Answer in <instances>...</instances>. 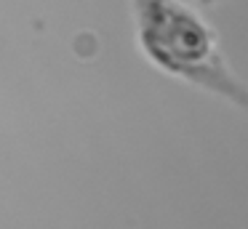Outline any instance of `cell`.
I'll return each mask as SVG.
<instances>
[{"instance_id":"6da1fadb","label":"cell","mask_w":248,"mask_h":229,"mask_svg":"<svg viewBox=\"0 0 248 229\" xmlns=\"http://www.w3.org/2000/svg\"><path fill=\"white\" fill-rule=\"evenodd\" d=\"M139 48L157 69L248 112V85L230 69L214 30L182 0H131Z\"/></svg>"},{"instance_id":"7a4b0ae2","label":"cell","mask_w":248,"mask_h":229,"mask_svg":"<svg viewBox=\"0 0 248 229\" xmlns=\"http://www.w3.org/2000/svg\"><path fill=\"white\" fill-rule=\"evenodd\" d=\"M203 3H211V0H203Z\"/></svg>"}]
</instances>
